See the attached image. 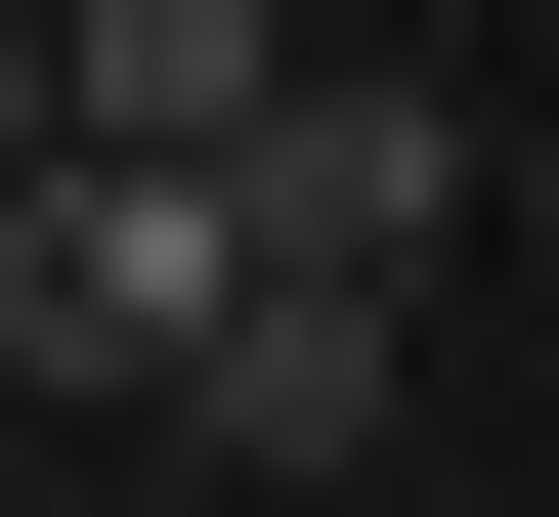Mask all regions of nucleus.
<instances>
[{
	"instance_id": "f257e3e1",
	"label": "nucleus",
	"mask_w": 559,
	"mask_h": 517,
	"mask_svg": "<svg viewBox=\"0 0 559 517\" xmlns=\"http://www.w3.org/2000/svg\"><path fill=\"white\" fill-rule=\"evenodd\" d=\"M259 302V173H130V130H0V388H130L173 432V345Z\"/></svg>"
},
{
	"instance_id": "f03ea898",
	"label": "nucleus",
	"mask_w": 559,
	"mask_h": 517,
	"mask_svg": "<svg viewBox=\"0 0 559 517\" xmlns=\"http://www.w3.org/2000/svg\"><path fill=\"white\" fill-rule=\"evenodd\" d=\"M301 86H345L301 0H44V130H130V173H259Z\"/></svg>"
},
{
	"instance_id": "7ed1b4c3",
	"label": "nucleus",
	"mask_w": 559,
	"mask_h": 517,
	"mask_svg": "<svg viewBox=\"0 0 559 517\" xmlns=\"http://www.w3.org/2000/svg\"><path fill=\"white\" fill-rule=\"evenodd\" d=\"M388 345H430V302H345V259H259V302L173 345V474H388Z\"/></svg>"
},
{
	"instance_id": "20e7f679",
	"label": "nucleus",
	"mask_w": 559,
	"mask_h": 517,
	"mask_svg": "<svg viewBox=\"0 0 559 517\" xmlns=\"http://www.w3.org/2000/svg\"><path fill=\"white\" fill-rule=\"evenodd\" d=\"M259 259H345V302H430V259H474V86H301V130H259Z\"/></svg>"
}]
</instances>
